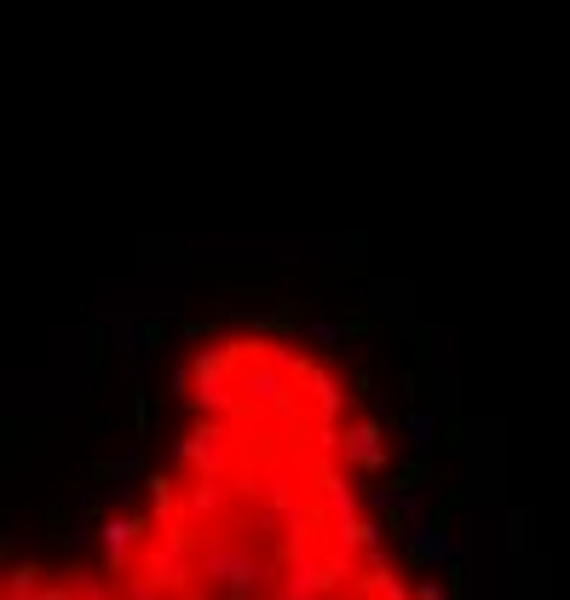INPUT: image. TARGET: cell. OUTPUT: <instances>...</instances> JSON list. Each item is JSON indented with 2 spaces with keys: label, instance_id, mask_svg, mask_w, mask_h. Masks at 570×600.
Returning a JSON list of instances; mask_svg holds the SVG:
<instances>
[{
  "label": "cell",
  "instance_id": "cell-11",
  "mask_svg": "<svg viewBox=\"0 0 570 600\" xmlns=\"http://www.w3.org/2000/svg\"><path fill=\"white\" fill-rule=\"evenodd\" d=\"M64 584H70V595H75V600H116V589H110V584H98L93 572H70Z\"/></svg>",
  "mask_w": 570,
  "mask_h": 600
},
{
  "label": "cell",
  "instance_id": "cell-6",
  "mask_svg": "<svg viewBox=\"0 0 570 600\" xmlns=\"http://www.w3.org/2000/svg\"><path fill=\"white\" fill-rule=\"evenodd\" d=\"M357 508H363V496L345 485L335 468L317 479V519H323V531H335V526H345V519H357Z\"/></svg>",
  "mask_w": 570,
  "mask_h": 600
},
{
  "label": "cell",
  "instance_id": "cell-13",
  "mask_svg": "<svg viewBox=\"0 0 570 600\" xmlns=\"http://www.w3.org/2000/svg\"><path fill=\"white\" fill-rule=\"evenodd\" d=\"M357 600H415V584H403V577H392V584H380V589L357 595Z\"/></svg>",
  "mask_w": 570,
  "mask_h": 600
},
{
  "label": "cell",
  "instance_id": "cell-12",
  "mask_svg": "<svg viewBox=\"0 0 570 600\" xmlns=\"http://www.w3.org/2000/svg\"><path fill=\"white\" fill-rule=\"evenodd\" d=\"M426 503H433L426 491H398V514H403V526H410V519H426Z\"/></svg>",
  "mask_w": 570,
  "mask_h": 600
},
{
  "label": "cell",
  "instance_id": "cell-16",
  "mask_svg": "<svg viewBox=\"0 0 570 600\" xmlns=\"http://www.w3.org/2000/svg\"><path fill=\"white\" fill-rule=\"evenodd\" d=\"M415 600H450V589L433 584V577H421V584H415Z\"/></svg>",
  "mask_w": 570,
  "mask_h": 600
},
{
  "label": "cell",
  "instance_id": "cell-1",
  "mask_svg": "<svg viewBox=\"0 0 570 600\" xmlns=\"http://www.w3.org/2000/svg\"><path fill=\"white\" fill-rule=\"evenodd\" d=\"M196 584L214 595L248 600L259 589H277V572L237 537H208V543H196Z\"/></svg>",
  "mask_w": 570,
  "mask_h": 600
},
{
  "label": "cell",
  "instance_id": "cell-4",
  "mask_svg": "<svg viewBox=\"0 0 570 600\" xmlns=\"http://www.w3.org/2000/svg\"><path fill=\"white\" fill-rule=\"evenodd\" d=\"M403 537V554H410V566H426V572H456L461 566V549L456 537L433 526V519H410V526L398 531Z\"/></svg>",
  "mask_w": 570,
  "mask_h": 600
},
{
  "label": "cell",
  "instance_id": "cell-2",
  "mask_svg": "<svg viewBox=\"0 0 570 600\" xmlns=\"http://www.w3.org/2000/svg\"><path fill=\"white\" fill-rule=\"evenodd\" d=\"M179 463H191V479H226L231 463H237V439L219 416H202V422L173 445Z\"/></svg>",
  "mask_w": 570,
  "mask_h": 600
},
{
  "label": "cell",
  "instance_id": "cell-14",
  "mask_svg": "<svg viewBox=\"0 0 570 600\" xmlns=\"http://www.w3.org/2000/svg\"><path fill=\"white\" fill-rule=\"evenodd\" d=\"M150 508H156V519L173 514V485H168V479H150Z\"/></svg>",
  "mask_w": 570,
  "mask_h": 600
},
{
  "label": "cell",
  "instance_id": "cell-9",
  "mask_svg": "<svg viewBox=\"0 0 570 600\" xmlns=\"http://www.w3.org/2000/svg\"><path fill=\"white\" fill-rule=\"evenodd\" d=\"M403 433H410V445L426 456V451L438 445V416H426V410H410V416H403Z\"/></svg>",
  "mask_w": 570,
  "mask_h": 600
},
{
  "label": "cell",
  "instance_id": "cell-5",
  "mask_svg": "<svg viewBox=\"0 0 570 600\" xmlns=\"http://www.w3.org/2000/svg\"><path fill=\"white\" fill-rule=\"evenodd\" d=\"M340 463H345V468H357V473H380V468H386V439H380V422H345Z\"/></svg>",
  "mask_w": 570,
  "mask_h": 600
},
{
  "label": "cell",
  "instance_id": "cell-3",
  "mask_svg": "<svg viewBox=\"0 0 570 600\" xmlns=\"http://www.w3.org/2000/svg\"><path fill=\"white\" fill-rule=\"evenodd\" d=\"M329 589H340V584H335L323 549H312V543L289 549V560L277 572V600H329Z\"/></svg>",
  "mask_w": 570,
  "mask_h": 600
},
{
  "label": "cell",
  "instance_id": "cell-10",
  "mask_svg": "<svg viewBox=\"0 0 570 600\" xmlns=\"http://www.w3.org/2000/svg\"><path fill=\"white\" fill-rule=\"evenodd\" d=\"M7 600H40V566H12L7 572Z\"/></svg>",
  "mask_w": 570,
  "mask_h": 600
},
{
  "label": "cell",
  "instance_id": "cell-7",
  "mask_svg": "<svg viewBox=\"0 0 570 600\" xmlns=\"http://www.w3.org/2000/svg\"><path fill=\"white\" fill-rule=\"evenodd\" d=\"M98 543H105L110 566H133V549L145 543V519H138V514H116V508H110V519L98 526Z\"/></svg>",
  "mask_w": 570,
  "mask_h": 600
},
{
  "label": "cell",
  "instance_id": "cell-15",
  "mask_svg": "<svg viewBox=\"0 0 570 600\" xmlns=\"http://www.w3.org/2000/svg\"><path fill=\"white\" fill-rule=\"evenodd\" d=\"M345 335H352L345 324H312V341H345Z\"/></svg>",
  "mask_w": 570,
  "mask_h": 600
},
{
  "label": "cell",
  "instance_id": "cell-8",
  "mask_svg": "<svg viewBox=\"0 0 570 600\" xmlns=\"http://www.w3.org/2000/svg\"><path fill=\"white\" fill-rule=\"evenodd\" d=\"M185 508L191 514H219V508H226V479H191Z\"/></svg>",
  "mask_w": 570,
  "mask_h": 600
}]
</instances>
